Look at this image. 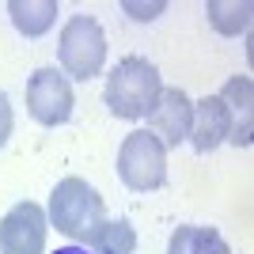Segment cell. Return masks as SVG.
<instances>
[{"mask_svg": "<svg viewBox=\"0 0 254 254\" xmlns=\"http://www.w3.org/2000/svg\"><path fill=\"white\" fill-rule=\"evenodd\" d=\"M46 220L61 235H68L72 243H87V239L95 235V228L106 220V201L91 182L72 175V179H61L53 186Z\"/></svg>", "mask_w": 254, "mask_h": 254, "instance_id": "6da1fadb", "label": "cell"}, {"mask_svg": "<svg viewBox=\"0 0 254 254\" xmlns=\"http://www.w3.org/2000/svg\"><path fill=\"white\" fill-rule=\"evenodd\" d=\"M159 68L148 61V57H122V61L114 64V72L106 76V106H110V114L114 118H126V122H133V118H144L152 110V103H156L159 95Z\"/></svg>", "mask_w": 254, "mask_h": 254, "instance_id": "7a4b0ae2", "label": "cell"}, {"mask_svg": "<svg viewBox=\"0 0 254 254\" xmlns=\"http://www.w3.org/2000/svg\"><path fill=\"white\" fill-rule=\"evenodd\" d=\"M57 61H61V72L72 76V80H95L106 64V34L91 15H72V19L61 27V38H57Z\"/></svg>", "mask_w": 254, "mask_h": 254, "instance_id": "3957f363", "label": "cell"}, {"mask_svg": "<svg viewBox=\"0 0 254 254\" xmlns=\"http://www.w3.org/2000/svg\"><path fill=\"white\" fill-rule=\"evenodd\" d=\"M118 179L137 193L159 190L167 182V148L156 140V133L133 129L122 140V148H118Z\"/></svg>", "mask_w": 254, "mask_h": 254, "instance_id": "277c9868", "label": "cell"}, {"mask_svg": "<svg viewBox=\"0 0 254 254\" xmlns=\"http://www.w3.org/2000/svg\"><path fill=\"white\" fill-rule=\"evenodd\" d=\"M72 106H76V95L61 68L46 64L27 80V110H31V118L38 126H46V129L64 126L72 118Z\"/></svg>", "mask_w": 254, "mask_h": 254, "instance_id": "5b68a950", "label": "cell"}, {"mask_svg": "<svg viewBox=\"0 0 254 254\" xmlns=\"http://www.w3.org/2000/svg\"><path fill=\"white\" fill-rule=\"evenodd\" d=\"M50 220L34 201H15L0 220V254H46Z\"/></svg>", "mask_w": 254, "mask_h": 254, "instance_id": "8992f818", "label": "cell"}, {"mask_svg": "<svg viewBox=\"0 0 254 254\" xmlns=\"http://www.w3.org/2000/svg\"><path fill=\"white\" fill-rule=\"evenodd\" d=\"M148 133H156V140L163 148H179L190 137V118H193V103L182 87H159L156 103H152L148 114Z\"/></svg>", "mask_w": 254, "mask_h": 254, "instance_id": "52a82bcc", "label": "cell"}, {"mask_svg": "<svg viewBox=\"0 0 254 254\" xmlns=\"http://www.w3.org/2000/svg\"><path fill=\"white\" fill-rule=\"evenodd\" d=\"M232 137V114L224 106L220 95H205L201 103H193V118H190V144L197 152H212Z\"/></svg>", "mask_w": 254, "mask_h": 254, "instance_id": "ba28073f", "label": "cell"}, {"mask_svg": "<svg viewBox=\"0 0 254 254\" xmlns=\"http://www.w3.org/2000/svg\"><path fill=\"white\" fill-rule=\"evenodd\" d=\"M232 114V144L235 148H251V118H254V80L251 76H232L228 84L216 91Z\"/></svg>", "mask_w": 254, "mask_h": 254, "instance_id": "9c48e42d", "label": "cell"}, {"mask_svg": "<svg viewBox=\"0 0 254 254\" xmlns=\"http://www.w3.org/2000/svg\"><path fill=\"white\" fill-rule=\"evenodd\" d=\"M8 15L19 34L42 38L57 23V0H8Z\"/></svg>", "mask_w": 254, "mask_h": 254, "instance_id": "30bf717a", "label": "cell"}, {"mask_svg": "<svg viewBox=\"0 0 254 254\" xmlns=\"http://www.w3.org/2000/svg\"><path fill=\"white\" fill-rule=\"evenodd\" d=\"M167 254H232L220 232L201 228V224H182L167 239Z\"/></svg>", "mask_w": 254, "mask_h": 254, "instance_id": "8fae6325", "label": "cell"}, {"mask_svg": "<svg viewBox=\"0 0 254 254\" xmlns=\"http://www.w3.org/2000/svg\"><path fill=\"white\" fill-rule=\"evenodd\" d=\"M205 15H209V27H212V31L235 38V34H247V31H251L254 4H251V0H209V4H205Z\"/></svg>", "mask_w": 254, "mask_h": 254, "instance_id": "7c38bea8", "label": "cell"}, {"mask_svg": "<svg viewBox=\"0 0 254 254\" xmlns=\"http://www.w3.org/2000/svg\"><path fill=\"white\" fill-rule=\"evenodd\" d=\"M91 254H133L137 251V232L129 220H103L95 235L87 239Z\"/></svg>", "mask_w": 254, "mask_h": 254, "instance_id": "4fadbf2b", "label": "cell"}, {"mask_svg": "<svg viewBox=\"0 0 254 254\" xmlns=\"http://www.w3.org/2000/svg\"><path fill=\"white\" fill-rule=\"evenodd\" d=\"M122 8H126V11H129V15H133L137 23H152V19L159 15V11L167 8V4H163V0H156V4H133V0H126Z\"/></svg>", "mask_w": 254, "mask_h": 254, "instance_id": "5bb4252c", "label": "cell"}, {"mask_svg": "<svg viewBox=\"0 0 254 254\" xmlns=\"http://www.w3.org/2000/svg\"><path fill=\"white\" fill-rule=\"evenodd\" d=\"M11 129H15V114H11V103H8V95L0 91V148L8 144Z\"/></svg>", "mask_w": 254, "mask_h": 254, "instance_id": "9a60e30c", "label": "cell"}, {"mask_svg": "<svg viewBox=\"0 0 254 254\" xmlns=\"http://www.w3.org/2000/svg\"><path fill=\"white\" fill-rule=\"evenodd\" d=\"M53 254H87L84 247H61V251H53Z\"/></svg>", "mask_w": 254, "mask_h": 254, "instance_id": "2e32d148", "label": "cell"}]
</instances>
